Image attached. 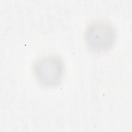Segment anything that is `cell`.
I'll return each mask as SVG.
<instances>
[{
    "instance_id": "1",
    "label": "cell",
    "mask_w": 132,
    "mask_h": 132,
    "mask_svg": "<svg viewBox=\"0 0 132 132\" xmlns=\"http://www.w3.org/2000/svg\"><path fill=\"white\" fill-rule=\"evenodd\" d=\"M117 31L110 22L96 21L88 25L85 33V40L88 48L96 53L106 52L115 44Z\"/></svg>"
},
{
    "instance_id": "2",
    "label": "cell",
    "mask_w": 132,
    "mask_h": 132,
    "mask_svg": "<svg viewBox=\"0 0 132 132\" xmlns=\"http://www.w3.org/2000/svg\"><path fill=\"white\" fill-rule=\"evenodd\" d=\"M33 71L40 85L46 87H55L62 81L64 74V64L59 56L46 55L35 62Z\"/></svg>"
}]
</instances>
